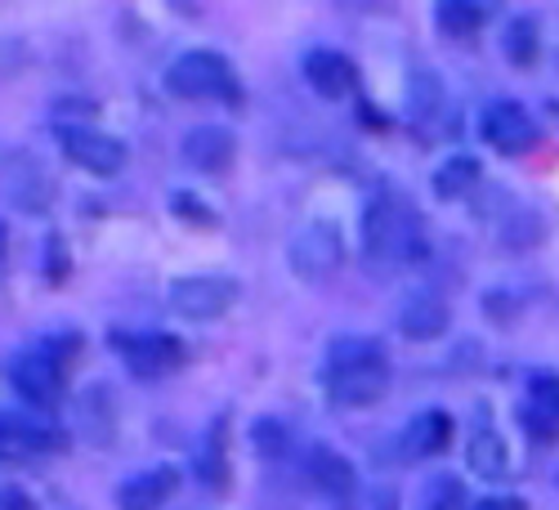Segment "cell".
<instances>
[{"mask_svg":"<svg viewBox=\"0 0 559 510\" xmlns=\"http://www.w3.org/2000/svg\"><path fill=\"white\" fill-rule=\"evenodd\" d=\"M390 354L371 336H336L322 363V390L336 407H371L385 399Z\"/></svg>","mask_w":559,"mask_h":510,"instance_id":"1","label":"cell"},{"mask_svg":"<svg viewBox=\"0 0 559 510\" xmlns=\"http://www.w3.org/2000/svg\"><path fill=\"white\" fill-rule=\"evenodd\" d=\"M362 251L371 269H403L426 256V224L399 189H381L362 211Z\"/></svg>","mask_w":559,"mask_h":510,"instance_id":"2","label":"cell"},{"mask_svg":"<svg viewBox=\"0 0 559 510\" xmlns=\"http://www.w3.org/2000/svg\"><path fill=\"white\" fill-rule=\"evenodd\" d=\"M166 90L175 99H238V76H233L228 59L215 50H189L166 68Z\"/></svg>","mask_w":559,"mask_h":510,"instance_id":"3","label":"cell"},{"mask_svg":"<svg viewBox=\"0 0 559 510\" xmlns=\"http://www.w3.org/2000/svg\"><path fill=\"white\" fill-rule=\"evenodd\" d=\"M112 349L121 354V363L130 367L134 377L144 381H157V377H170L189 363V345L170 332H112L108 336Z\"/></svg>","mask_w":559,"mask_h":510,"instance_id":"4","label":"cell"},{"mask_svg":"<svg viewBox=\"0 0 559 510\" xmlns=\"http://www.w3.org/2000/svg\"><path fill=\"white\" fill-rule=\"evenodd\" d=\"M287 260H292L296 277H305V283H328V277L341 269V260H345L341 228L332 220H309L305 228H296V238L287 247Z\"/></svg>","mask_w":559,"mask_h":510,"instance_id":"5","label":"cell"},{"mask_svg":"<svg viewBox=\"0 0 559 510\" xmlns=\"http://www.w3.org/2000/svg\"><path fill=\"white\" fill-rule=\"evenodd\" d=\"M479 134H484V144L492 153H501V157H520L542 139L533 112L520 99H492L484 108V117H479Z\"/></svg>","mask_w":559,"mask_h":510,"instance_id":"6","label":"cell"},{"mask_svg":"<svg viewBox=\"0 0 559 510\" xmlns=\"http://www.w3.org/2000/svg\"><path fill=\"white\" fill-rule=\"evenodd\" d=\"M10 386L23 403L50 412L59 399H63V367L55 354H40V349H27V354H14L10 358Z\"/></svg>","mask_w":559,"mask_h":510,"instance_id":"7","label":"cell"},{"mask_svg":"<svg viewBox=\"0 0 559 510\" xmlns=\"http://www.w3.org/2000/svg\"><path fill=\"white\" fill-rule=\"evenodd\" d=\"M63 153L68 162H76L81 170L90 175H117L126 166V144L108 130H95V126H63Z\"/></svg>","mask_w":559,"mask_h":510,"instance_id":"8","label":"cell"},{"mask_svg":"<svg viewBox=\"0 0 559 510\" xmlns=\"http://www.w3.org/2000/svg\"><path fill=\"white\" fill-rule=\"evenodd\" d=\"M233 296H238V283L233 277H215V273H198V277H179L170 287V309L183 318H219Z\"/></svg>","mask_w":559,"mask_h":510,"instance_id":"9","label":"cell"},{"mask_svg":"<svg viewBox=\"0 0 559 510\" xmlns=\"http://www.w3.org/2000/svg\"><path fill=\"white\" fill-rule=\"evenodd\" d=\"M520 422L537 443L559 439V377L555 372H533L520 399Z\"/></svg>","mask_w":559,"mask_h":510,"instance_id":"10","label":"cell"},{"mask_svg":"<svg viewBox=\"0 0 559 510\" xmlns=\"http://www.w3.org/2000/svg\"><path fill=\"white\" fill-rule=\"evenodd\" d=\"M305 81L322 99H345V95H354L358 72L341 50H309L305 55Z\"/></svg>","mask_w":559,"mask_h":510,"instance_id":"11","label":"cell"},{"mask_svg":"<svg viewBox=\"0 0 559 510\" xmlns=\"http://www.w3.org/2000/svg\"><path fill=\"white\" fill-rule=\"evenodd\" d=\"M175 488H179V471L175 466H153V471L134 475L117 488V506L121 510H162V501H170Z\"/></svg>","mask_w":559,"mask_h":510,"instance_id":"12","label":"cell"},{"mask_svg":"<svg viewBox=\"0 0 559 510\" xmlns=\"http://www.w3.org/2000/svg\"><path fill=\"white\" fill-rule=\"evenodd\" d=\"M448 328V305L435 292H412L399 305V332L412 341H435Z\"/></svg>","mask_w":559,"mask_h":510,"instance_id":"13","label":"cell"},{"mask_svg":"<svg viewBox=\"0 0 559 510\" xmlns=\"http://www.w3.org/2000/svg\"><path fill=\"white\" fill-rule=\"evenodd\" d=\"M452 439V416L439 412V407H426V412H416L407 430H403V452L412 461H426V456H439Z\"/></svg>","mask_w":559,"mask_h":510,"instance_id":"14","label":"cell"},{"mask_svg":"<svg viewBox=\"0 0 559 510\" xmlns=\"http://www.w3.org/2000/svg\"><path fill=\"white\" fill-rule=\"evenodd\" d=\"M183 162L206 170V175H224L228 162H233V134L219 130V126H198L189 130V139H183Z\"/></svg>","mask_w":559,"mask_h":510,"instance_id":"15","label":"cell"},{"mask_svg":"<svg viewBox=\"0 0 559 510\" xmlns=\"http://www.w3.org/2000/svg\"><path fill=\"white\" fill-rule=\"evenodd\" d=\"M465 456H471V466H475L484 479H506V475H510V452H506V443H501V435H497V426H492L488 412H479Z\"/></svg>","mask_w":559,"mask_h":510,"instance_id":"16","label":"cell"},{"mask_svg":"<svg viewBox=\"0 0 559 510\" xmlns=\"http://www.w3.org/2000/svg\"><path fill=\"white\" fill-rule=\"evenodd\" d=\"M309 479L328 497H349L354 493V466L332 448H313L309 452Z\"/></svg>","mask_w":559,"mask_h":510,"instance_id":"17","label":"cell"},{"mask_svg":"<svg viewBox=\"0 0 559 510\" xmlns=\"http://www.w3.org/2000/svg\"><path fill=\"white\" fill-rule=\"evenodd\" d=\"M435 23H439V32L452 36V40H475L479 27L488 23V10L475 5V0H443V5L435 10Z\"/></svg>","mask_w":559,"mask_h":510,"instance_id":"18","label":"cell"},{"mask_svg":"<svg viewBox=\"0 0 559 510\" xmlns=\"http://www.w3.org/2000/svg\"><path fill=\"white\" fill-rule=\"evenodd\" d=\"M479 179H484L479 162L465 157V153H456V157H448V162L435 170V193L448 198V202H456V198H465V193H475Z\"/></svg>","mask_w":559,"mask_h":510,"instance_id":"19","label":"cell"},{"mask_svg":"<svg viewBox=\"0 0 559 510\" xmlns=\"http://www.w3.org/2000/svg\"><path fill=\"white\" fill-rule=\"evenodd\" d=\"M5 439L23 443V448H36V452H50V448H63V435L50 430L45 422H32V416H19V412H5Z\"/></svg>","mask_w":559,"mask_h":510,"instance_id":"20","label":"cell"},{"mask_svg":"<svg viewBox=\"0 0 559 510\" xmlns=\"http://www.w3.org/2000/svg\"><path fill=\"white\" fill-rule=\"evenodd\" d=\"M198 479L211 484V488H224L228 484V456H224V422L211 426L206 443L198 448Z\"/></svg>","mask_w":559,"mask_h":510,"instance_id":"21","label":"cell"},{"mask_svg":"<svg viewBox=\"0 0 559 510\" xmlns=\"http://www.w3.org/2000/svg\"><path fill=\"white\" fill-rule=\"evenodd\" d=\"M537 50H542V36H537V19H515L506 27V59L510 63H520V68H528L533 59H537Z\"/></svg>","mask_w":559,"mask_h":510,"instance_id":"22","label":"cell"},{"mask_svg":"<svg viewBox=\"0 0 559 510\" xmlns=\"http://www.w3.org/2000/svg\"><path fill=\"white\" fill-rule=\"evenodd\" d=\"M416 510H465V488L456 475H435L421 497H416Z\"/></svg>","mask_w":559,"mask_h":510,"instance_id":"23","label":"cell"},{"mask_svg":"<svg viewBox=\"0 0 559 510\" xmlns=\"http://www.w3.org/2000/svg\"><path fill=\"white\" fill-rule=\"evenodd\" d=\"M175 211H183V220H189V224H202V228H211V224H215V220H211V211H206L202 202H193V198H183V193L175 198Z\"/></svg>","mask_w":559,"mask_h":510,"instance_id":"24","label":"cell"},{"mask_svg":"<svg viewBox=\"0 0 559 510\" xmlns=\"http://www.w3.org/2000/svg\"><path fill=\"white\" fill-rule=\"evenodd\" d=\"M475 510H524V501L520 497H484Z\"/></svg>","mask_w":559,"mask_h":510,"instance_id":"25","label":"cell"},{"mask_svg":"<svg viewBox=\"0 0 559 510\" xmlns=\"http://www.w3.org/2000/svg\"><path fill=\"white\" fill-rule=\"evenodd\" d=\"M5 510H32V501H27V493L10 484V488H5Z\"/></svg>","mask_w":559,"mask_h":510,"instance_id":"26","label":"cell"},{"mask_svg":"<svg viewBox=\"0 0 559 510\" xmlns=\"http://www.w3.org/2000/svg\"><path fill=\"white\" fill-rule=\"evenodd\" d=\"M555 484H559V475H555Z\"/></svg>","mask_w":559,"mask_h":510,"instance_id":"27","label":"cell"}]
</instances>
